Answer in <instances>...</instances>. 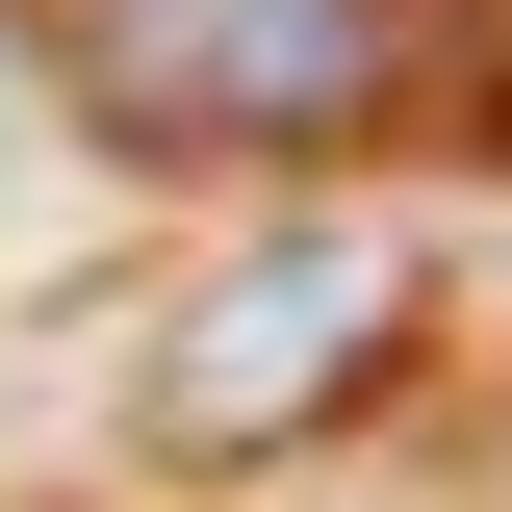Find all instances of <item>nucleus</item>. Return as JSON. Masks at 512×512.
I'll return each mask as SVG.
<instances>
[{
  "instance_id": "obj_1",
  "label": "nucleus",
  "mask_w": 512,
  "mask_h": 512,
  "mask_svg": "<svg viewBox=\"0 0 512 512\" xmlns=\"http://www.w3.org/2000/svg\"><path fill=\"white\" fill-rule=\"evenodd\" d=\"M52 128L154 154V180H256V154H333L436 77V0H0Z\"/></svg>"
},
{
  "instance_id": "obj_2",
  "label": "nucleus",
  "mask_w": 512,
  "mask_h": 512,
  "mask_svg": "<svg viewBox=\"0 0 512 512\" xmlns=\"http://www.w3.org/2000/svg\"><path fill=\"white\" fill-rule=\"evenodd\" d=\"M384 359H410V256H384V231H256V256H205L180 308H154V359H128V461L231 487V461L333 436Z\"/></svg>"
}]
</instances>
